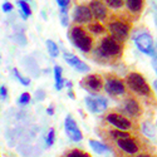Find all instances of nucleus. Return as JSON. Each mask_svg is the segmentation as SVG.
<instances>
[{
    "instance_id": "24",
    "label": "nucleus",
    "mask_w": 157,
    "mask_h": 157,
    "mask_svg": "<svg viewBox=\"0 0 157 157\" xmlns=\"http://www.w3.org/2000/svg\"><path fill=\"white\" fill-rule=\"evenodd\" d=\"M18 5H19L20 10H21L27 17L32 15V8H30V5L28 4V2H24V0H18Z\"/></svg>"
},
{
    "instance_id": "21",
    "label": "nucleus",
    "mask_w": 157,
    "mask_h": 157,
    "mask_svg": "<svg viewBox=\"0 0 157 157\" xmlns=\"http://www.w3.org/2000/svg\"><path fill=\"white\" fill-rule=\"evenodd\" d=\"M104 2H106V4L112 11L122 10L124 6V0H104Z\"/></svg>"
},
{
    "instance_id": "6",
    "label": "nucleus",
    "mask_w": 157,
    "mask_h": 157,
    "mask_svg": "<svg viewBox=\"0 0 157 157\" xmlns=\"http://www.w3.org/2000/svg\"><path fill=\"white\" fill-rule=\"evenodd\" d=\"M102 120L104 123H107L111 127L122 131H131V132H138L140 126L136 120H132L123 114L120 109H108L104 112Z\"/></svg>"
},
{
    "instance_id": "27",
    "label": "nucleus",
    "mask_w": 157,
    "mask_h": 157,
    "mask_svg": "<svg viewBox=\"0 0 157 157\" xmlns=\"http://www.w3.org/2000/svg\"><path fill=\"white\" fill-rule=\"evenodd\" d=\"M30 102V94L28 92H24L20 94L19 99H18V103L21 104V106H25V104H28Z\"/></svg>"
},
{
    "instance_id": "8",
    "label": "nucleus",
    "mask_w": 157,
    "mask_h": 157,
    "mask_svg": "<svg viewBox=\"0 0 157 157\" xmlns=\"http://www.w3.org/2000/svg\"><path fill=\"white\" fill-rule=\"evenodd\" d=\"M118 109L127 117H129V118H132V120H136V121H138L143 114L142 102L131 93H127L122 98V106Z\"/></svg>"
},
{
    "instance_id": "26",
    "label": "nucleus",
    "mask_w": 157,
    "mask_h": 157,
    "mask_svg": "<svg viewBox=\"0 0 157 157\" xmlns=\"http://www.w3.org/2000/svg\"><path fill=\"white\" fill-rule=\"evenodd\" d=\"M54 140H56V131H54V128H50L49 132H48V136H47V138H45L47 145H48V146H52V145L54 143Z\"/></svg>"
},
{
    "instance_id": "15",
    "label": "nucleus",
    "mask_w": 157,
    "mask_h": 157,
    "mask_svg": "<svg viewBox=\"0 0 157 157\" xmlns=\"http://www.w3.org/2000/svg\"><path fill=\"white\" fill-rule=\"evenodd\" d=\"M64 128H65V132H67L68 137L72 141L79 142L83 140V135L81 132V129L77 126V122L72 118V116H67V118L64 121Z\"/></svg>"
},
{
    "instance_id": "39",
    "label": "nucleus",
    "mask_w": 157,
    "mask_h": 157,
    "mask_svg": "<svg viewBox=\"0 0 157 157\" xmlns=\"http://www.w3.org/2000/svg\"><path fill=\"white\" fill-rule=\"evenodd\" d=\"M156 73H157V69H156Z\"/></svg>"
},
{
    "instance_id": "17",
    "label": "nucleus",
    "mask_w": 157,
    "mask_h": 157,
    "mask_svg": "<svg viewBox=\"0 0 157 157\" xmlns=\"http://www.w3.org/2000/svg\"><path fill=\"white\" fill-rule=\"evenodd\" d=\"M86 28L88 29V32L92 34L94 38H101V36H103V35H106V34H108V32H107V28H106V25H104V23H102V21H98V20H92L90 23H88L87 25H86Z\"/></svg>"
},
{
    "instance_id": "4",
    "label": "nucleus",
    "mask_w": 157,
    "mask_h": 157,
    "mask_svg": "<svg viewBox=\"0 0 157 157\" xmlns=\"http://www.w3.org/2000/svg\"><path fill=\"white\" fill-rule=\"evenodd\" d=\"M107 146L109 147V150L112 148L117 156H131V155H136L142 151L155 150L151 146V143L148 141H146L145 137L138 135L137 132L129 137L116 140V141L108 143Z\"/></svg>"
},
{
    "instance_id": "1",
    "label": "nucleus",
    "mask_w": 157,
    "mask_h": 157,
    "mask_svg": "<svg viewBox=\"0 0 157 157\" xmlns=\"http://www.w3.org/2000/svg\"><path fill=\"white\" fill-rule=\"evenodd\" d=\"M123 52L124 43L116 40L112 35L106 34L96 40L89 58L102 65H114L122 59Z\"/></svg>"
},
{
    "instance_id": "16",
    "label": "nucleus",
    "mask_w": 157,
    "mask_h": 157,
    "mask_svg": "<svg viewBox=\"0 0 157 157\" xmlns=\"http://www.w3.org/2000/svg\"><path fill=\"white\" fill-rule=\"evenodd\" d=\"M63 57H64V59H65V62H67L69 65H72L73 68H75L78 72H82V73H86V72H89L90 71V68H89V65H87L86 63H83L79 58H78L77 56H74V54H71V53H65L63 54Z\"/></svg>"
},
{
    "instance_id": "33",
    "label": "nucleus",
    "mask_w": 157,
    "mask_h": 157,
    "mask_svg": "<svg viewBox=\"0 0 157 157\" xmlns=\"http://www.w3.org/2000/svg\"><path fill=\"white\" fill-rule=\"evenodd\" d=\"M44 98H45V93L43 92V90L39 89L38 92H36V99H39V101H43Z\"/></svg>"
},
{
    "instance_id": "12",
    "label": "nucleus",
    "mask_w": 157,
    "mask_h": 157,
    "mask_svg": "<svg viewBox=\"0 0 157 157\" xmlns=\"http://www.w3.org/2000/svg\"><path fill=\"white\" fill-rule=\"evenodd\" d=\"M88 6H89L90 11H92L93 19L102 21V23L106 21L108 19L109 14L112 13V10L108 8V5L106 4L104 0H89Z\"/></svg>"
},
{
    "instance_id": "34",
    "label": "nucleus",
    "mask_w": 157,
    "mask_h": 157,
    "mask_svg": "<svg viewBox=\"0 0 157 157\" xmlns=\"http://www.w3.org/2000/svg\"><path fill=\"white\" fill-rule=\"evenodd\" d=\"M47 113H48L49 116H53V114H54V108H53V106H49V107L47 108Z\"/></svg>"
},
{
    "instance_id": "28",
    "label": "nucleus",
    "mask_w": 157,
    "mask_h": 157,
    "mask_svg": "<svg viewBox=\"0 0 157 157\" xmlns=\"http://www.w3.org/2000/svg\"><path fill=\"white\" fill-rule=\"evenodd\" d=\"M60 23L63 27L68 25V14H67V8H62L60 9Z\"/></svg>"
},
{
    "instance_id": "30",
    "label": "nucleus",
    "mask_w": 157,
    "mask_h": 157,
    "mask_svg": "<svg viewBox=\"0 0 157 157\" xmlns=\"http://www.w3.org/2000/svg\"><path fill=\"white\" fill-rule=\"evenodd\" d=\"M3 11H5V13H9V11H11L13 10V8H14V6H13V4H10L9 2H5L4 4H3Z\"/></svg>"
},
{
    "instance_id": "9",
    "label": "nucleus",
    "mask_w": 157,
    "mask_h": 157,
    "mask_svg": "<svg viewBox=\"0 0 157 157\" xmlns=\"http://www.w3.org/2000/svg\"><path fill=\"white\" fill-rule=\"evenodd\" d=\"M133 40L137 45V48L145 53L147 56L155 57L156 53V48H155V43H153V39L151 36V34L145 29H136L135 34H133Z\"/></svg>"
},
{
    "instance_id": "36",
    "label": "nucleus",
    "mask_w": 157,
    "mask_h": 157,
    "mask_svg": "<svg viewBox=\"0 0 157 157\" xmlns=\"http://www.w3.org/2000/svg\"><path fill=\"white\" fill-rule=\"evenodd\" d=\"M68 96L72 98V99H74L75 98V94L73 93V90H72V88H69V90H68Z\"/></svg>"
},
{
    "instance_id": "25",
    "label": "nucleus",
    "mask_w": 157,
    "mask_h": 157,
    "mask_svg": "<svg viewBox=\"0 0 157 157\" xmlns=\"http://www.w3.org/2000/svg\"><path fill=\"white\" fill-rule=\"evenodd\" d=\"M13 73H14V75L17 77V79L23 84V86H29L30 84V79L29 78H27V77H23L21 74H20V72L17 69V68H14L13 69Z\"/></svg>"
},
{
    "instance_id": "32",
    "label": "nucleus",
    "mask_w": 157,
    "mask_h": 157,
    "mask_svg": "<svg viewBox=\"0 0 157 157\" xmlns=\"http://www.w3.org/2000/svg\"><path fill=\"white\" fill-rule=\"evenodd\" d=\"M0 97H2V98H4V99L8 97V88H6L5 86L0 87Z\"/></svg>"
},
{
    "instance_id": "19",
    "label": "nucleus",
    "mask_w": 157,
    "mask_h": 157,
    "mask_svg": "<svg viewBox=\"0 0 157 157\" xmlns=\"http://www.w3.org/2000/svg\"><path fill=\"white\" fill-rule=\"evenodd\" d=\"M62 73H63L62 67L56 65L54 67V79H56V89L57 90H60L64 87V83H65V81L62 78Z\"/></svg>"
},
{
    "instance_id": "10",
    "label": "nucleus",
    "mask_w": 157,
    "mask_h": 157,
    "mask_svg": "<svg viewBox=\"0 0 157 157\" xmlns=\"http://www.w3.org/2000/svg\"><path fill=\"white\" fill-rule=\"evenodd\" d=\"M81 87L92 94L101 93L104 88L103 75H101L98 73H93V74H88V75L83 77L81 79Z\"/></svg>"
},
{
    "instance_id": "14",
    "label": "nucleus",
    "mask_w": 157,
    "mask_h": 157,
    "mask_svg": "<svg viewBox=\"0 0 157 157\" xmlns=\"http://www.w3.org/2000/svg\"><path fill=\"white\" fill-rule=\"evenodd\" d=\"M84 101L87 104V108L92 113H103L107 109V99L102 96L92 94L86 97Z\"/></svg>"
},
{
    "instance_id": "13",
    "label": "nucleus",
    "mask_w": 157,
    "mask_h": 157,
    "mask_svg": "<svg viewBox=\"0 0 157 157\" xmlns=\"http://www.w3.org/2000/svg\"><path fill=\"white\" fill-rule=\"evenodd\" d=\"M145 0H124L123 11L128 15V18L133 23L141 18V14L145 8Z\"/></svg>"
},
{
    "instance_id": "2",
    "label": "nucleus",
    "mask_w": 157,
    "mask_h": 157,
    "mask_svg": "<svg viewBox=\"0 0 157 157\" xmlns=\"http://www.w3.org/2000/svg\"><path fill=\"white\" fill-rule=\"evenodd\" d=\"M124 83L128 93L133 94L141 102H145L148 106L156 107V98L153 94V90L148 84V82L146 81V78L140 72H129L124 78Z\"/></svg>"
},
{
    "instance_id": "5",
    "label": "nucleus",
    "mask_w": 157,
    "mask_h": 157,
    "mask_svg": "<svg viewBox=\"0 0 157 157\" xmlns=\"http://www.w3.org/2000/svg\"><path fill=\"white\" fill-rule=\"evenodd\" d=\"M68 38L71 43L79 49L83 54H86L87 57L90 56V52H92L96 43V38L88 32L86 25L73 23L68 30Z\"/></svg>"
},
{
    "instance_id": "20",
    "label": "nucleus",
    "mask_w": 157,
    "mask_h": 157,
    "mask_svg": "<svg viewBox=\"0 0 157 157\" xmlns=\"http://www.w3.org/2000/svg\"><path fill=\"white\" fill-rule=\"evenodd\" d=\"M62 157H92V156L81 148H71L68 151H65Z\"/></svg>"
},
{
    "instance_id": "3",
    "label": "nucleus",
    "mask_w": 157,
    "mask_h": 157,
    "mask_svg": "<svg viewBox=\"0 0 157 157\" xmlns=\"http://www.w3.org/2000/svg\"><path fill=\"white\" fill-rule=\"evenodd\" d=\"M104 25H106L109 35H112L116 40L124 44L133 29V21L128 18L123 10L112 11L108 19L104 21Z\"/></svg>"
},
{
    "instance_id": "40",
    "label": "nucleus",
    "mask_w": 157,
    "mask_h": 157,
    "mask_svg": "<svg viewBox=\"0 0 157 157\" xmlns=\"http://www.w3.org/2000/svg\"><path fill=\"white\" fill-rule=\"evenodd\" d=\"M28 2H29V0H28Z\"/></svg>"
},
{
    "instance_id": "18",
    "label": "nucleus",
    "mask_w": 157,
    "mask_h": 157,
    "mask_svg": "<svg viewBox=\"0 0 157 157\" xmlns=\"http://www.w3.org/2000/svg\"><path fill=\"white\" fill-rule=\"evenodd\" d=\"M89 146L92 147V150L98 155H103V153L109 151V147L106 145V143H102V142H98V141H94V140H89Z\"/></svg>"
},
{
    "instance_id": "29",
    "label": "nucleus",
    "mask_w": 157,
    "mask_h": 157,
    "mask_svg": "<svg viewBox=\"0 0 157 157\" xmlns=\"http://www.w3.org/2000/svg\"><path fill=\"white\" fill-rule=\"evenodd\" d=\"M142 129H143V133L146 136H150V137H153L155 136V131L152 129L151 124L150 123H143L142 124Z\"/></svg>"
},
{
    "instance_id": "7",
    "label": "nucleus",
    "mask_w": 157,
    "mask_h": 157,
    "mask_svg": "<svg viewBox=\"0 0 157 157\" xmlns=\"http://www.w3.org/2000/svg\"><path fill=\"white\" fill-rule=\"evenodd\" d=\"M104 79V90L106 93L109 94L111 97L118 99V98H123L127 93V87L124 83V79L121 77H118L114 73H106L103 75Z\"/></svg>"
},
{
    "instance_id": "35",
    "label": "nucleus",
    "mask_w": 157,
    "mask_h": 157,
    "mask_svg": "<svg viewBox=\"0 0 157 157\" xmlns=\"http://www.w3.org/2000/svg\"><path fill=\"white\" fill-rule=\"evenodd\" d=\"M152 65H153V68L157 69V54L153 57V60H152Z\"/></svg>"
},
{
    "instance_id": "11",
    "label": "nucleus",
    "mask_w": 157,
    "mask_h": 157,
    "mask_svg": "<svg viewBox=\"0 0 157 157\" xmlns=\"http://www.w3.org/2000/svg\"><path fill=\"white\" fill-rule=\"evenodd\" d=\"M72 18L74 24L79 25H87L93 20L92 11H90L88 3H77L72 11Z\"/></svg>"
},
{
    "instance_id": "23",
    "label": "nucleus",
    "mask_w": 157,
    "mask_h": 157,
    "mask_svg": "<svg viewBox=\"0 0 157 157\" xmlns=\"http://www.w3.org/2000/svg\"><path fill=\"white\" fill-rule=\"evenodd\" d=\"M117 157H157V152H155V150H151V151H142L131 156H117Z\"/></svg>"
},
{
    "instance_id": "31",
    "label": "nucleus",
    "mask_w": 157,
    "mask_h": 157,
    "mask_svg": "<svg viewBox=\"0 0 157 157\" xmlns=\"http://www.w3.org/2000/svg\"><path fill=\"white\" fill-rule=\"evenodd\" d=\"M57 3L60 8H68L71 4V0H57Z\"/></svg>"
},
{
    "instance_id": "38",
    "label": "nucleus",
    "mask_w": 157,
    "mask_h": 157,
    "mask_svg": "<svg viewBox=\"0 0 157 157\" xmlns=\"http://www.w3.org/2000/svg\"><path fill=\"white\" fill-rule=\"evenodd\" d=\"M156 126H157V121H156Z\"/></svg>"
},
{
    "instance_id": "37",
    "label": "nucleus",
    "mask_w": 157,
    "mask_h": 157,
    "mask_svg": "<svg viewBox=\"0 0 157 157\" xmlns=\"http://www.w3.org/2000/svg\"><path fill=\"white\" fill-rule=\"evenodd\" d=\"M155 89L157 90V83H155Z\"/></svg>"
},
{
    "instance_id": "22",
    "label": "nucleus",
    "mask_w": 157,
    "mask_h": 157,
    "mask_svg": "<svg viewBox=\"0 0 157 157\" xmlns=\"http://www.w3.org/2000/svg\"><path fill=\"white\" fill-rule=\"evenodd\" d=\"M47 48H48V52H49V54L53 57V58H57L59 56V48L58 45L53 42V40H47Z\"/></svg>"
}]
</instances>
